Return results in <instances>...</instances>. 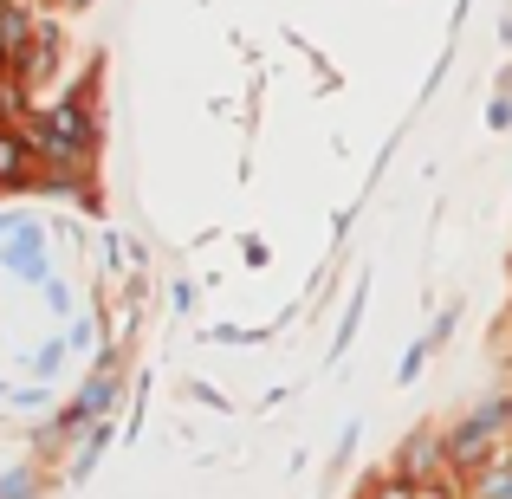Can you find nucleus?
Masks as SVG:
<instances>
[{"instance_id": "f257e3e1", "label": "nucleus", "mask_w": 512, "mask_h": 499, "mask_svg": "<svg viewBox=\"0 0 512 499\" xmlns=\"http://www.w3.org/2000/svg\"><path fill=\"white\" fill-rule=\"evenodd\" d=\"M39 143H46L52 156H72L78 150V117L72 111H65V117H46V137H39Z\"/></svg>"}, {"instance_id": "f03ea898", "label": "nucleus", "mask_w": 512, "mask_h": 499, "mask_svg": "<svg viewBox=\"0 0 512 499\" xmlns=\"http://www.w3.org/2000/svg\"><path fill=\"white\" fill-rule=\"evenodd\" d=\"M20 169V143H0V175H13Z\"/></svg>"}]
</instances>
